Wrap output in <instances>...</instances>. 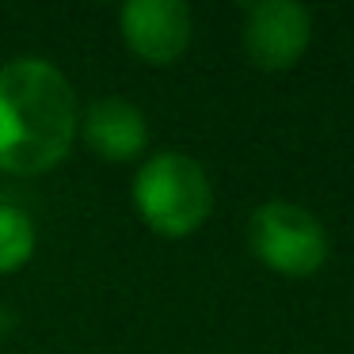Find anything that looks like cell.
I'll return each mask as SVG.
<instances>
[{
  "mask_svg": "<svg viewBox=\"0 0 354 354\" xmlns=\"http://www.w3.org/2000/svg\"><path fill=\"white\" fill-rule=\"evenodd\" d=\"M118 19L130 50L153 65L176 62L191 42V12L183 0H130Z\"/></svg>",
  "mask_w": 354,
  "mask_h": 354,
  "instance_id": "5b68a950",
  "label": "cell"
},
{
  "mask_svg": "<svg viewBox=\"0 0 354 354\" xmlns=\"http://www.w3.org/2000/svg\"><path fill=\"white\" fill-rule=\"evenodd\" d=\"M84 141L107 160H130L149 141L145 115L126 100H100L84 115Z\"/></svg>",
  "mask_w": 354,
  "mask_h": 354,
  "instance_id": "8992f818",
  "label": "cell"
},
{
  "mask_svg": "<svg viewBox=\"0 0 354 354\" xmlns=\"http://www.w3.org/2000/svg\"><path fill=\"white\" fill-rule=\"evenodd\" d=\"M248 244L270 270L290 278L313 274L328 259L324 225L305 206H293V202H267L255 209L248 225Z\"/></svg>",
  "mask_w": 354,
  "mask_h": 354,
  "instance_id": "3957f363",
  "label": "cell"
},
{
  "mask_svg": "<svg viewBox=\"0 0 354 354\" xmlns=\"http://www.w3.org/2000/svg\"><path fill=\"white\" fill-rule=\"evenodd\" d=\"M133 202L141 217L164 236H187L209 214V179L202 164L183 153H156L133 179Z\"/></svg>",
  "mask_w": 354,
  "mask_h": 354,
  "instance_id": "7a4b0ae2",
  "label": "cell"
},
{
  "mask_svg": "<svg viewBox=\"0 0 354 354\" xmlns=\"http://www.w3.org/2000/svg\"><path fill=\"white\" fill-rule=\"evenodd\" d=\"M35 252V225L24 209L0 206V270H16Z\"/></svg>",
  "mask_w": 354,
  "mask_h": 354,
  "instance_id": "52a82bcc",
  "label": "cell"
},
{
  "mask_svg": "<svg viewBox=\"0 0 354 354\" xmlns=\"http://www.w3.org/2000/svg\"><path fill=\"white\" fill-rule=\"evenodd\" d=\"M77 133V95L69 80L39 57L0 69V168L16 176L46 171L69 153Z\"/></svg>",
  "mask_w": 354,
  "mask_h": 354,
  "instance_id": "6da1fadb",
  "label": "cell"
},
{
  "mask_svg": "<svg viewBox=\"0 0 354 354\" xmlns=\"http://www.w3.org/2000/svg\"><path fill=\"white\" fill-rule=\"evenodd\" d=\"M313 39L308 12L293 0H263L244 16V50L259 69H290Z\"/></svg>",
  "mask_w": 354,
  "mask_h": 354,
  "instance_id": "277c9868",
  "label": "cell"
}]
</instances>
